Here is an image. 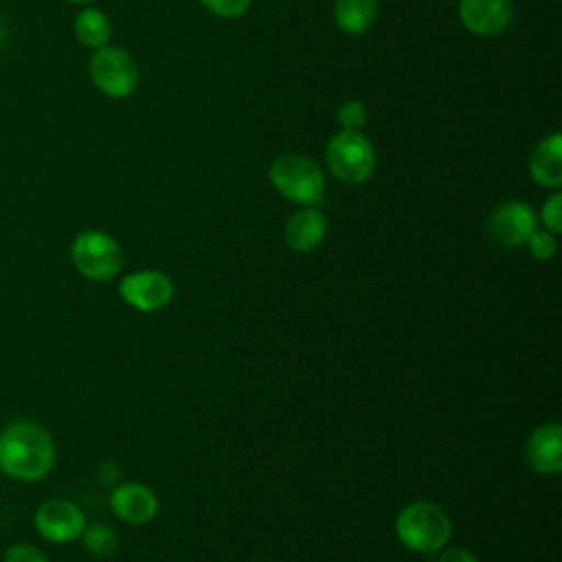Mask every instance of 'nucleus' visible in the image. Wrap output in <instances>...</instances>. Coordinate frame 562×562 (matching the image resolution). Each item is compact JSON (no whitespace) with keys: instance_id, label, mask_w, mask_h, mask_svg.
I'll return each mask as SVG.
<instances>
[{"instance_id":"nucleus-1","label":"nucleus","mask_w":562,"mask_h":562,"mask_svg":"<svg viewBox=\"0 0 562 562\" xmlns=\"http://www.w3.org/2000/svg\"><path fill=\"white\" fill-rule=\"evenodd\" d=\"M57 450L50 432L33 419H13L0 430V472L20 483H35L50 474Z\"/></svg>"},{"instance_id":"nucleus-2","label":"nucleus","mask_w":562,"mask_h":562,"mask_svg":"<svg viewBox=\"0 0 562 562\" xmlns=\"http://www.w3.org/2000/svg\"><path fill=\"white\" fill-rule=\"evenodd\" d=\"M452 533V522L448 514L430 501H415L400 509L395 518L397 540L417 553L441 551Z\"/></svg>"},{"instance_id":"nucleus-3","label":"nucleus","mask_w":562,"mask_h":562,"mask_svg":"<svg viewBox=\"0 0 562 562\" xmlns=\"http://www.w3.org/2000/svg\"><path fill=\"white\" fill-rule=\"evenodd\" d=\"M272 187L290 202L314 206L325 195V176L316 160L303 154H281L268 169Z\"/></svg>"},{"instance_id":"nucleus-4","label":"nucleus","mask_w":562,"mask_h":562,"mask_svg":"<svg viewBox=\"0 0 562 562\" xmlns=\"http://www.w3.org/2000/svg\"><path fill=\"white\" fill-rule=\"evenodd\" d=\"M70 261L81 277L103 283L121 272L123 248L110 233L86 228L70 244Z\"/></svg>"},{"instance_id":"nucleus-5","label":"nucleus","mask_w":562,"mask_h":562,"mask_svg":"<svg viewBox=\"0 0 562 562\" xmlns=\"http://www.w3.org/2000/svg\"><path fill=\"white\" fill-rule=\"evenodd\" d=\"M325 162L340 182L362 184L375 171V149L362 132L340 130L325 147Z\"/></svg>"},{"instance_id":"nucleus-6","label":"nucleus","mask_w":562,"mask_h":562,"mask_svg":"<svg viewBox=\"0 0 562 562\" xmlns=\"http://www.w3.org/2000/svg\"><path fill=\"white\" fill-rule=\"evenodd\" d=\"M88 75L94 88L110 99H127L138 88V66L125 48H97L88 61Z\"/></svg>"},{"instance_id":"nucleus-7","label":"nucleus","mask_w":562,"mask_h":562,"mask_svg":"<svg viewBox=\"0 0 562 562\" xmlns=\"http://www.w3.org/2000/svg\"><path fill=\"white\" fill-rule=\"evenodd\" d=\"M83 512L66 498H48L44 501L33 516V527L46 542L68 544L81 538L86 529Z\"/></svg>"},{"instance_id":"nucleus-8","label":"nucleus","mask_w":562,"mask_h":562,"mask_svg":"<svg viewBox=\"0 0 562 562\" xmlns=\"http://www.w3.org/2000/svg\"><path fill=\"white\" fill-rule=\"evenodd\" d=\"M173 292L176 290L171 279L160 270H136L125 274L119 283L121 299L143 314L167 307L173 299Z\"/></svg>"},{"instance_id":"nucleus-9","label":"nucleus","mask_w":562,"mask_h":562,"mask_svg":"<svg viewBox=\"0 0 562 562\" xmlns=\"http://www.w3.org/2000/svg\"><path fill=\"white\" fill-rule=\"evenodd\" d=\"M538 228L536 211L520 200L498 204L487 217V235L501 248L525 246L529 235Z\"/></svg>"},{"instance_id":"nucleus-10","label":"nucleus","mask_w":562,"mask_h":562,"mask_svg":"<svg viewBox=\"0 0 562 562\" xmlns=\"http://www.w3.org/2000/svg\"><path fill=\"white\" fill-rule=\"evenodd\" d=\"M514 15L512 0H461L459 20L461 24L481 37L503 33Z\"/></svg>"},{"instance_id":"nucleus-11","label":"nucleus","mask_w":562,"mask_h":562,"mask_svg":"<svg viewBox=\"0 0 562 562\" xmlns=\"http://www.w3.org/2000/svg\"><path fill=\"white\" fill-rule=\"evenodd\" d=\"M525 459L538 474L562 472V428L558 422L542 424L531 430L525 443Z\"/></svg>"},{"instance_id":"nucleus-12","label":"nucleus","mask_w":562,"mask_h":562,"mask_svg":"<svg viewBox=\"0 0 562 562\" xmlns=\"http://www.w3.org/2000/svg\"><path fill=\"white\" fill-rule=\"evenodd\" d=\"M110 507L127 525H147L158 514V498L143 483H121L110 494Z\"/></svg>"},{"instance_id":"nucleus-13","label":"nucleus","mask_w":562,"mask_h":562,"mask_svg":"<svg viewBox=\"0 0 562 562\" xmlns=\"http://www.w3.org/2000/svg\"><path fill=\"white\" fill-rule=\"evenodd\" d=\"M527 167L536 184L558 191L562 184V134L551 132L540 138L529 154Z\"/></svg>"},{"instance_id":"nucleus-14","label":"nucleus","mask_w":562,"mask_h":562,"mask_svg":"<svg viewBox=\"0 0 562 562\" xmlns=\"http://www.w3.org/2000/svg\"><path fill=\"white\" fill-rule=\"evenodd\" d=\"M327 235V217L316 206H303L292 213L283 226L285 244L296 252H310L323 244Z\"/></svg>"},{"instance_id":"nucleus-15","label":"nucleus","mask_w":562,"mask_h":562,"mask_svg":"<svg viewBox=\"0 0 562 562\" xmlns=\"http://www.w3.org/2000/svg\"><path fill=\"white\" fill-rule=\"evenodd\" d=\"M378 18V0H336L334 22L347 35H362Z\"/></svg>"},{"instance_id":"nucleus-16","label":"nucleus","mask_w":562,"mask_h":562,"mask_svg":"<svg viewBox=\"0 0 562 562\" xmlns=\"http://www.w3.org/2000/svg\"><path fill=\"white\" fill-rule=\"evenodd\" d=\"M75 37L86 46V48H103L110 44L112 37V24L108 20V15L101 9L94 7H86L83 11H79V15L75 18Z\"/></svg>"},{"instance_id":"nucleus-17","label":"nucleus","mask_w":562,"mask_h":562,"mask_svg":"<svg viewBox=\"0 0 562 562\" xmlns=\"http://www.w3.org/2000/svg\"><path fill=\"white\" fill-rule=\"evenodd\" d=\"M79 540H81L83 549L88 553H92L94 558H110L116 553V549L121 544L119 533L108 525H86Z\"/></svg>"},{"instance_id":"nucleus-18","label":"nucleus","mask_w":562,"mask_h":562,"mask_svg":"<svg viewBox=\"0 0 562 562\" xmlns=\"http://www.w3.org/2000/svg\"><path fill=\"white\" fill-rule=\"evenodd\" d=\"M367 119H369V112L364 103L358 99H349L338 108V123L342 130L360 132L367 125Z\"/></svg>"},{"instance_id":"nucleus-19","label":"nucleus","mask_w":562,"mask_h":562,"mask_svg":"<svg viewBox=\"0 0 562 562\" xmlns=\"http://www.w3.org/2000/svg\"><path fill=\"white\" fill-rule=\"evenodd\" d=\"M529 252L538 259V261H549L555 257L558 252V239L553 233H549L547 228H536L529 239L525 241Z\"/></svg>"},{"instance_id":"nucleus-20","label":"nucleus","mask_w":562,"mask_h":562,"mask_svg":"<svg viewBox=\"0 0 562 562\" xmlns=\"http://www.w3.org/2000/svg\"><path fill=\"white\" fill-rule=\"evenodd\" d=\"M2 562H50L48 555L35 547V544H29V542H15V544H9L2 553Z\"/></svg>"},{"instance_id":"nucleus-21","label":"nucleus","mask_w":562,"mask_h":562,"mask_svg":"<svg viewBox=\"0 0 562 562\" xmlns=\"http://www.w3.org/2000/svg\"><path fill=\"white\" fill-rule=\"evenodd\" d=\"M206 11H211L217 18H239L248 11L252 0H200Z\"/></svg>"},{"instance_id":"nucleus-22","label":"nucleus","mask_w":562,"mask_h":562,"mask_svg":"<svg viewBox=\"0 0 562 562\" xmlns=\"http://www.w3.org/2000/svg\"><path fill=\"white\" fill-rule=\"evenodd\" d=\"M540 220L549 233L558 235L562 231V193H551V198L542 204Z\"/></svg>"},{"instance_id":"nucleus-23","label":"nucleus","mask_w":562,"mask_h":562,"mask_svg":"<svg viewBox=\"0 0 562 562\" xmlns=\"http://www.w3.org/2000/svg\"><path fill=\"white\" fill-rule=\"evenodd\" d=\"M439 562H479V560L463 547H450V549H441Z\"/></svg>"},{"instance_id":"nucleus-24","label":"nucleus","mask_w":562,"mask_h":562,"mask_svg":"<svg viewBox=\"0 0 562 562\" xmlns=\"http://www.w3.org/2000/svg\"><path fill=\"white\" fill-rule=\"evenodd\" d=\"M68 2H72V4H88V2H92V0H68Z\"/></svg>"},{"instance_id":"nucleus-25","label":"nucleus","mask_w":562,"mask_h":562,"mask_svg":"<svg viewBox=\"0 0 562 562\" xmlns=\"http://www.w3.org/2000/svg\"><path fill=\"white\" fill-rule=\"evenodd\" d=\"M2 40H4V29H2V22H0V44H2Z\"/></svg>"}]
</instances>
